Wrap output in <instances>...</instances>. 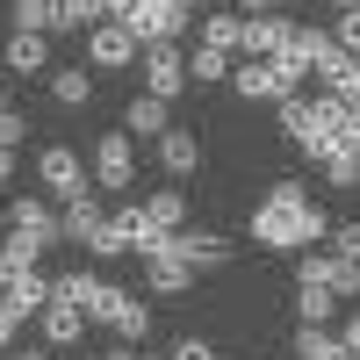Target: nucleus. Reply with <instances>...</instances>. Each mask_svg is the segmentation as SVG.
Returning a JSON list of instances; mask_svg holds the SVG:
<instances>
[{"label": "nucleus", "mask_w": 360, "mask_h": 360, "mask_svg": "<svg viewBox=\"0 0 360 360\" xmlns=\"http://www.w3.org/2000/svg\"><path fill=\"white\" fill-rule=\"evenodd\" d=\"M238 65H231V51H209V44H195V58H188V79L195 86H217V79H231Z\"/></svg>", "instance_id": "cd10ccee"}, {"label": "nucleus", "mask_w": 360, "mask_h": 360, "mask_svg": "<svg viewBox=\"0 0 360 360\" xmlns=\"http://www.w3.org/2000/svg\"><path fill=\"white\" fill-rule=\"evenodd\" d=\"M0 115H8V86H0Z\"/></svg>", "instance_id": "de8ad7c7"}, {"label": "nucleus", "mask_w": 360, "mask_h": 360, "mask_svg": "<svg viewBox=\"0 0 360 360\" xmlns=\"http://www.w3.org/2000/svg\"><path fill=\"white\" fill-rule=\"evenodd\" d=\"M37 324H44V346H51V353L86 339V310H79V303H58V295H51V310H44Z\"/></svg>", "instance_id": "4468645a"}, {"label": "nucleus", "mask_w": 360, "mask_h": 360, "mask_svg": "<svg viewBox=\"0 0 360 360\" xmlns=\"http://www.w3.org/2000/svg\"><path fill=\"white\" fill-rule=\"evenodd\" d=\"M51 295H58L51 274H29V281H15V288H0V303H8V310L29 324V317H44V310H51Z\"/></svg>", "instance_id": "a211bd4d"}, {"label": "nucleus", "mask_w": 360, "mask_h": 360, "mask_svg": "<svg viewBox=\"0 0 360 360\" xmlns=\"http://www.w3.org/2000/svg\"><path fill=\"white\" fill-rule=\"evenodd\" d=\"M15 29H22V37H58V15H51V0H15Z\"/></svg>", "instance_id": "7c9ffc66"}, {"label": "nucleus", "mask_w": 360, "mask_h": 360, "mask_svg": "<svg viewBox=\"0 0 360 360\" xmlns=\"http://www.w3.org/2000/svg\"><path fill=\"white\" fill-rule=\"evenodd\" d=\"M0 231H8V209H0Z\"/></svg>", "instance_id": "8fccbe9b"}, {"label": "nucleus", "mask_w": 360, "mask_h": 360, "mask_svg": "<svg viewBox=\"0 0 360 360\" xmlns=\"http://www.w3.org/2000/svg\"><path fill=\"white\" fill-rule=\"evenodd\" d=\"M51 288H58V303H94V288H101V274H86V266H65V274H51Z\"/></svg>", "instance_id": "c756f323"}, {"label": "nucleus", "mask_w": 360, "mask_h": 360, "mask_svg": "<svg viewBox=\"0 0 360 360\" xmlns=\"http://www.w3.org/2000/svg\"><path fill=\"white\" fill-rule=\"evenodd\" d=\"M295 281H303V288H332L339 303H353V295H360V259H339L332 245H310L303 259H295Z\"/></svg>", "instance_id": "423d86ee"}, {"label": "nucleus", "mask_w": 360, "mask_h": 360, "mask_svg": "<svg viewBox=\"0 0 360 360\" xmlns=\"http://www.w3.org/2000/svg\"><path fill=\"white\" fill-rule=\"evenodd\" d=\"M332 44H339V51H346V58H353V65H360V8H353V15H339V22H332Z\"/></svg>", "instance_id": "473e14b6"}, {"label": "nucleus", "mask_w": 360, "mask_h": 360, "mask_svg": "<svg viewBox=\"0 0 360 360\" xmlns=\"http://www.w3.org/2000/svg\"><path fill=\"white\" fill-rule=\"evenodd\" d=\"M8 180H15V152H8V144H0V188H8Z\"/></svg>", "instance_id": "37998d69"}, {"label": "nucleus", "mask_w": 360, "mask_h": 360, "mask_svg": "<svg viewBox=\"0 0 360 360\" xmlns=\"http://www.w3.org/2000/svg\"><path fill=\"white\" fill-rule=\"evenodd\" d=\"M51 101H58V108H86V101H94V72L58 65V72H51Z\"/></svg>", "instance_id": "5701e85b"}, {"label": "nucleus", "mask_w": 360, "mask_h": 360, "mask_svg": "<svg viewBox=\"0 0 360 360\" xmlns=\"http://www.w3.org/2000/svg\"><path fill=\"white\" fill-rule=\"evenodd\" d=\"M295 360H346L332 324H295Z\"/></svg>", "instance_id": "b1692460"}, {"label": "nucleus", "mask_w": 360, "mask_h": 360, "mask_svg": "<svg viewBox=\"0 0 360 360\" xmlns=\"http://www.w3.org/2000/svg\"><path fill=\"white\" fill-rule=\"evenodd\" d=\"M166 360H217V346H209V339H173Z\"/></svg>", "instance_id": "e433bc0d"}, {"label": "nucleus", "mask_w": 360, "mask_h": 360, "mask_svg": "<svg viewBox=\"0 0 360 360\" xmlns=\"http://www.w3.org/2000/svg\"><path fill=\"white\" fill-rule=\"evenodd\" d=\"M173 245L188 252V266H195V274H217V266H231V259H238V245H231L224 231H180Z\"/></svg>", "instance_id": "9b49d317"}, {"label": "nucleus", "mask_w": 360, "mask_h": 360, "mask_svg": "<svg viewBox=\"0 0 360 360\" xmlns=\"http://www.w3.org/2000/svg\"><path fill=\"white\" fill-rule=\"evenodd\" d=\"M137 79H144V94L173 101L180 86H188V58H180V44H144L137 51Z\"/></svg>", "instance_id": "0eeeda50"}, {"label": "nucleus", "mask_w": 360, "mask_h": 360, "mask_svg": "<svg viewBox=\"0 0 360 360\" xmlns=\"http://www.w3.org/2000/svg\"><path fill=\"white\" fill-rule=\"evenodd\" d=\"M37 245H29V238L22 231H8V245H0V288H15V281H29V274H37Z\"/></svg>", "instance_id": "aec40b11"}, {"label": "nucleus", "mask_w": 360, "mask_h": 360, "mask_svg": "<svg viewBox=\"0 0 360 360\" xmlns=\"http://www.w3.org/2000/svg\"><path fill=\"white\" fill-rule=\"evenodd\" d=\"M231 86H238V101H295L303 94V72L288 65V58H238V72H231Z\"/></svg>", "instance_id": "7ed1b4c3"}, {"label": "nucleus", "mask_w": 360, "mask_h": 360, "mask_svg": "<svg viewBox=\"0 0 360 360\" xmlns=\"http://www.w3.org/2000/svg\"><path fill=\"white\" fill-rule=\"evenodd\" d=\"M288 0H238V15H281Z\"/></svg>", "instance_id": "a19ab883"}, {"label": "nucleus", "mask_w": 360, "mask_h": 360, "mask_svg": "<svg viewBox=\"0 0 360 360\" xmlns=\"http://www.w3.org/2000/svg\"><path fill=\"white\" fill-rule=\"evenodd\" d=\"M324 123H332V137H339V152H360V108H353V101H339V94H324Z\"/></svg>", "instance_id": "a878e982"}, {"label": "nucleus", "mask_w": 360, "mask_h": 360, "mask_svg": "<svg viewBox=\"0 0 360 360\" xmlns=\"http://www.w3.org/2000/svg\"><path fill=\"white\" fill-rule=\"evenodd\" d=\"M195 29H202V44L209 51H245V15H195Z\"/></svg>", "instance_id": "412c9836"}, {"label": "nucleus", "mask_w": 360, "mask_h": 360, "mask_svg": "<svg viewBox=\"0 0 360 360\" xmlns=\"http://www.w3.org/2000/svg\"><path fill=\"white\" fill-rule=\"evenodd\" d=\"M22 137H29V115L8 108V115H0V144H8V152H22Z\"/></svg>", "instance_id": "f704fd0d"}, {"label": "nucleus", "mask_w": 360, "mask_h": 360, "mask_svg": "<svg viewBox=\"0 0 360 360\" xmlns=\"http://www.w3.org/2000/svg\"><path fill=\"white\" fill-rule=\"evenodd\" d=\"M130 303H137L130 288L101 281V288H94V303H86V324H108V332H115V324H123V310H130Z\"/></svg>", "instance_id": "393cba45"}, {"label": "nucleus", "mask_w": 360, "mask_h": 360, "mask_svg": "<svg viewBox=\"0 0 360 360\" xmlns=\"http://www.w3.org/2000/svg\"><path fill=\"white\" fill-rule=\"evenodd\" d=\"M115 22H123L137 44H180L195 15H188V8H173V0H130V8L115 15Z\"/></svg>", "instance_id": "39448f33"}, {"label": "nucleus", "mask_w": 360, "mask_h": 360, "mask_svg": "<svg viewBox=\"0 0 360 360\" xmlns=\"http://www.w3.org/2000/svg\"><path fill=\"white\" fill-rule=\"evenodd\" d=\"M15 332H22V317H15L8 303H0V353H8V346H15Z\"/></svg>", "instance_id": "58836bf2"}, {"label": "nucleus", "mask_w": 360, "mask_h": 360, "mask_svg": "<svg viewBox=\"0 0 360 360\" xmlns=\"http://www.w3.org/2000/svg\"><path fill=\"white\" fill-rule=\"evenodd\" d=\"M332 94H339V101H353V108H360V65H353V72H346V79H339V86H332Z\"/></svg>", "instance_id": "ea45409f"}, {"label": "nucleus", "mask_w": 360, "mask_h": 360, "mask_svg": "<svg viewBox=\"0 0 360 360\" xmlns=\"http://www.w3.org/2000/svg\"><path fill=\"white\" fill-rule=\"evenodd\" d=\"M37 188H44L58 209L79 202V195H101V188H94V166H86L72 144H44V152H37Z\"/></svg>", "instance_id": "f03ea898"}, {"label": "nucleus", "mask_w": 360, "mask_h": 360, "mask_svg": "<svg viewBox=\"0 0 360 360\" xmlns=\"http://www.w3.org/2000/svg\"><path fill=\"white\" fill-rule=\"evenodd\" d=\"M108 224H115V231H123V245H130L137 259H144V252H159V245H166V238L152 231V217H144V202H123V209H115V217H108Z\"/></svg>", "instance_id": "f3484780"}, {"label": "nucleus", "mask_w": 360, "mask_h": 360, "mask_svg": "<svg viewBox=\"0 0 360 360\" xmlns=\"http://www.w3.org/2000/svg\"><path fill=\"white\" fill-rule=\"evenodd\" d=\"M195 166H202V137L195 130H166L159 137V173L166 180H195Z\"/></svg>", "instance_id": "ddd939ff"}, {"label": "nucleus", "mask_w": 360, "mask_h": 360, "mask_svg": "<svg viewBox=\"0 0 360 360\" xmlns=\"http://www.w3.org/2000/svg\"><path fill=\"white\" fill-rule=\"evenodd\" d=\"M86 252H94V259H130V245H123V231H115V224H101V238H94Z\"/></svg>", "instance_id": "72a5a7b5"}, {"label": "nucleus", "mask_w": 360, "mask_h": 360, "mask_svg": "<svg viewBox=\"0 0 360 360\" xmlns=\"http://www.w3.org/2000/svg\"><path fill=\"white\" fill-rule=\"evenodd\" d=\"M8 231H22L37 252H51V245H65V224H58V209H51V195H15V209H8Z\"/></svg>", "instance_id": "6e6552de"}, {"label": "nucleus", "mask_w": 360, "mask_h": 360, "mask_svg": "<svg viewBox=\"0 0 360 360\" xmlns=\"http://www.w3.org/2000/svg\"><path fill=\"white\" fill-rule=\"evenodd\" d=\"M137 51H144V44L130 37L123 22H94V29H86V65H94V72H130Z\"/></svg>", "instance_id": "1a4fd4ad"}, {"label": "nucleus", "mask_w": 360, "mask_h": 360, "mask_svg": "<svg viewBox=\"0 0 360 360\" xmlns=\"http://www.w3.org/2000/svg\"><path fill=\"white\" fill-rule=\"evenodd\" d=\"M130 360H152V353H137V346H130Z\"/></svg>", "instance_id": "09e8293b"}, {"label": "nucleus", "mask_w": 360, "mask_h": 360, "mask_svg": "<svg viewBox=\"0 0 360 360\" xmlns=\"http://www.w3.org/2000/svg\"><path fill=\"white\" fill-rule=\"evenodd\" d=\"M332 310H339L332 288H303L295 281V324H332Z\"/></svg>", "instance_id": "c85d7f7f"}, {"label": "nucleus", "mask_w": 360, "mask_h": 360, "mask_svg": "<svg viewBox=\"0 0 360 360\" xmlns=\"http://www.w3.org/2000/svg\"><path fill=\"white\" fill-rule=\"evenodd\" d=\"M324 188H360V152H332L324 159Z\"/></svg>", "instance_id": "2f4dec72"}, {"label": "nucleus", "mask_w": 360, "mask_h": 360, "mask_svg": "<svg viewBox=\"0 0 360 360\" xmlns=\"http://www.w3.org/2000/svg\"><path fill=\"white\" fill-rule=\"evenodd\" d=\"M123 130H130V137H152V144H159V137L173 130V123H166V101H159V94H137V101L123 108Z\"/></svg>", "instance_id": "6ab92c4d"}, {"label": "nucleus", "mask_w": 360, "mask_h": 360, "mask_svg": "<svg viewBox=\"0 0 360 360\" xmlns=\"http://www.w3.org/2000/svg\"><path fill=\"white\" fill-rule=\"evenodd\" d=\"M245 231H252V245H266V252H310V245H324V238H332L324 209L303 195V180H274V188L252 202Z\"/></svg>", "instance_id": "f257e3e1"}, {"label": "nucleus", "mask_w": 360, "mask_h": 360, "mask_svg": "<svg viewBox=\"0 0 360 360\" xmlns=\"http://www.w3.org/2000/svg\"><path fill=\"white\" fill-rule=\"evenodd\" d=\"M51 15H58V37H72V29H94V22H108V8H101V0H51Z\"/></svg>", "instance_id": "bb28decb"}, {"label": "nucleus", "mask_w": 360, "mask_h": 360, "mask_svg": "<svg viewBox=\"0 0 360 360\" xmlns=\"http://www.w3.org/2000/svg\"><path fill=\"white\" fill-rule=\"evenodd\" d=\"M0 360H51V346H8Z\"/></svg>", "instance_id": "79ce46f5"}, {"label": "nucleus", "mask_w": 360, "mask_h": 360, "mask_svg": "<svg viewBox=\"0 0 360 360\" xmlns=\"http://www.w3.org/2000/svg\"><path fill=\"white\" fill-rule=\"evenodd\" d=\"M144 217H152L159 238H180V231H188V195H180V188H152V195H144Z\"/></svg>", "instance_id": "dca6fc26"}, {"label": "nucleus", "mask_w": 360, "mask_h": 360, "mask_svg": "<svg viewBox=\"0 0 360 360\" xmlns=\"http://www.w3.org/2000/svg\"><path fill=\"white\" fill-rule=\"evenodd\" d=\"M58 224H65V238H72V245H94V238H101V224H108V209H101V195H79V202H65V209H58Z\"/></svg>", "instance_id": "2eb2a0df"}, {"label": "nucleus", "mask_w": 360, "mask_h": 360, "mask_svg": "<svg viewBox=\"0 0 360 360\" xmlns=\"http://www.w3.org/2000/svg\"><path fill=\"white\" fill-rule=\"evenodd\" d=\"M173 8H188V15H202V0H173Z\"/></svg>", "instance_id": "49530a36"}, {"label": "nucleus", "mask_w": 360, "mask_h": 360, "mask_svg": "<svg viewBox=\"0 0 360 360\" xmlns=\"http://www.w3.org/2000/svg\"><path fill=\"white\" fill-rule=\"evenodd\" d=\"M339 346H346V360H360V310L339 324Z\"/></svg>", "instance_id": "4c0bfd02"}, {"label": "nucleus", "mask_w": 360, "mask_h": 360, "mask_svg": "<svg viewBox=\"0 0 360 360\" xmlns=\"http://www.w3.org/2000/svg\"><path fill=\"white\" fill-rule=\"evenodd\" d=\"M94 188L101 195H130L137 188V137L130 130H101V144H94Z\"/></svg>", "instance_id": "20e7f679"}, {"label": "nucleus", "mask_w": 360, "mask_h": 360, "mask_svg": "<svg viewBox=\"0 0 360 360\" xmlns=\"http://www.w3.org/2000/svg\"><path fill=\"white\" fill-rule=\"evenodd\" d=\"M144 288H152V295H188L195 288V266H188V252H180L173 238L159 252H144Z\"/></svg>", "instance_id": "9d476101"}, {"label": "nucleus", "mask_w": 360, "mask_h": 360, "mask_svg": "<svg viewBox=\"0 0 360 360\" xmlns=\"http://www.w3.org/2000/svg\"><path fill=\"white\" fill-rule=\"evenodd\" d=\"M8 72H51V37H22V29H8Z\"/></svg>", "instance_id": "4be33fe9"}, {"label": "nucleus", "mask_w": 360, "mask_h": 360, "mask_svg": "<svg viewBox=\"0 0 360 360\" xmlns=\"http://www.w3.org/2000/svg\"><path fill=\"white\" fill-rule=\"evenodd\" d=\"M101 8H108V22H115V15H123V8H130V0H101Z\"/></svg>", "instance_id": "c03bdc74"}, {"label": "nucleus", "mask_w": 360, "mask_h": 360, "mask_svg": "<svg viewBox=\"0 0 360 360\" xmlns=\"http://www.w3.org/2000/svg\"><path fill=\"white\" fill-rule=\"evenodd\" d=\"M288 44H295L288 15H245V58H281Z\"/></svg>", "instance_id": "f8f14e48"}, {"label": "nucleus", "mask_w": 360, "mask_h": 360, "mask_svg": "<svg viewBox=\"0 0 360 360\" xmlns=\"http://www.w3.org/2000/svg\"><path fill=\"white\" fill-rule=\"evenodd\" d=\"M324 8H339V15H353V8H360V0H324Z\"/></svg>", "instance_id": "a18cd8bd"}, {"label": "nucleus", "mask_w": 360, "mask_h": 360, "mask_svg": "<svg viewBox=\"0 0 360 360\" xmlns=\"http://www.w3.org/2000/svg\"><path fill=\"white\" fill-rule=\"evenodd\" d=\"M324 245H332L339 259H360V224H339L332 238H324Z\"/></svg>", "instance_id": "c9c22d12"}, {"label": "nucleus", "mask_w": 360, "mask_h": 360, "mask_svg": "<svg viewBox=\"0 0 360 360\" xmlns=\"http://www.w3.org/2000/svg\"><path fill=\"white\" fill-rule=\"evenodd\" d=\"M259 360H266V353H259Z\"/></svg>", "instance_id": "3c124183"}]
</instances>
